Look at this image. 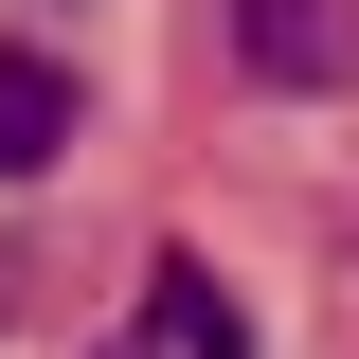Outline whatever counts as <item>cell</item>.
<instances>
[{"label": "cell", "mask_w": 359, "mask_h": 359, "mask_svg": "<svg viewBox=\"0 0 359 359\" xmlns=\"http://www.w3.org/2000/svg\"><path fill=\"white\" fill-rule=\"evenodd\" d=\"M72 162V72L36 36H0V180H54Z\"/></svg>", "instance_id": "obj_2"}, {"label": "cell", "mask_w": 359, "mask_h": 359, "mask_svg": "<svg viewBox=\"0 0 359 359\" xmlns=\"http://www.w3.org/2000/svg\"><path fill=\"white\" fill-rule=\"evenodd\" d=\"M252 90H359V0H233Z\"/></svg>", "instance_id": "obj_1"}, {"label": "cell", "mask_w": 359, "mask_h": 359, "mask_svg": "<svg viewBox=\"0 0 359 359\" xmlns=\"http://www.w3.org/2000/svg\"><path fill=\"white\" fill-rule=\"evenodd\" d=\"M144 287H162V306H144V323H162L180 359H252V323L216 306V269H198V252H162V269H144Z\"/></svg>", "instance_id": "obj_3"}]
</instances>
